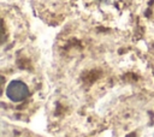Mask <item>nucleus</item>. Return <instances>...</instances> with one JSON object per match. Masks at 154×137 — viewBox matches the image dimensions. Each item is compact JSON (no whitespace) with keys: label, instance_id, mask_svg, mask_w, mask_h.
<instances>
[{"label":"nucleus","instance_id":"obj_1","mask_svg":"<svg viewBox=\"0 0 154 137\" xmlns=\"http://www.w3.org/2000/svg\"><path fill=\"white\" fill-rule=\"evenodd\" d=\"M7 97L13 102H20L29 96V88L22 81H12L6 88Z\"/></svg>","mask_w":154,"mask_h":137}]
</instances>
